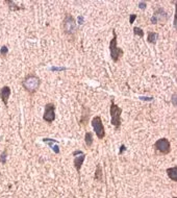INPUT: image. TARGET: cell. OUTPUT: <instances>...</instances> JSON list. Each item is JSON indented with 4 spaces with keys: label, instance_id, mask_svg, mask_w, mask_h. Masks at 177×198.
Here are the masks:
<instances>
[{
    "label": "cell",
    "instance_id": "cell-1",
    "mask_svg": "<svg viewBox=\"0 0 177 198\" xmlns=\"http://www.w3.org/2000/svg\"><path fill=\"white\" fill-rule=\"evenodd\" d=\"M21 85H22V87H23L24 90L27 93H29L30 95H33L40 88L41 78L38 75H35V74L29 73L24 77L23 80L21 81Z\"/></svg>",
    "mask_w": 177,
    "mask_h": 198
},
{
    "label": "cell",
    "instance_id": "cell-2",
    "mask_svg": "<svg viewBox=\"0 0 177 198\" xmlns=\"http://www.w3.org/2000/svg\"><path fill=\"white\" fill-rule=\"evenodd\" d=\"M109 53H110L112 62L115 63H118L119 59H121L124 54L123 49L119 48L117 45V33H116L115 29H112V39L109 42Z\"/></svg>",
    "mask_w": 177,
    "mask_h": 198
},
{
    "label": "cell",
    "instance_id": "cell-3",
    "mask_svg": "<svg viewBox=\"0 0 177 198\" xmlns=\"http://www.w3.org/2000/svg\"><path fill=\"white\" fill-rule=\"evenodd\" d=\"M63 29L66 35L71 37H74L77 33V25L75 22V19L70 14H66L65 19L63 21Z\"/></svg>",
    "mask_w": 177,
    "mask_h": 198
},
{
    "label": "cell",
    "instance_id": "cell-4",
    "mask_svg": "<svg viewBox=\"0 0 177 198\" xmlns=\"http://www.w3.org/2000/svg\"><path fill=\"white\" fill-rule=\"evenodd\" d=\"M109 113H110V123L115 126L116 129H119L121 126V114H122V109L119 107L114 101V98L112 99V103H110V109H109Z\"/></svg>",
    "mask_w": 177,
    "mask_h": 198
},
{
    "label": "cell",
    "instance_id": "cell-5",
    "mask_svg": "<svg viewBox=\"0 0 177 198\" xmlns=\"http://www.w3.org/2000/svg\"><path fill=\"white\" fill-rule=\"evenodd\" d=\"M92 126L94 128V131L98 139H103L105 137V129H104V125L102 123L100 116H95L94 118L92 119Z\"/></svg>",
    "mask_w": 177,
    "mask_h": 198
},
{
    "label": "cell",
    "instance_id": "cell-6",
    "mask_svg": "<svg viewBox=\"0 0 177 198\" xmlns=\"http://www.w3.org/2000/svg\"><path fill=\"white\" fill-rule=\"evenodd\" d=\"M153 147L155 150L160 152L162 154H169L170 151H171V143L168 139L162 138V139H158L156 142L154 143Z\"/></svg>",
    "mask_w": 177,
    "mask_h": 198
},
{
    "label": "cell",
    "instance_id": "cell-7",
    "mask_svg": "<svg viewBox=\"0 0 177 198\" xmlns=\"http://www.w3.org/2000/svg\"><path fill=\"white\" fill-rule=\"evenodd\" d=\"M55 119V104L47 103L45 105V112L43 115V120L47 123H52Z\"/></svg>",
    "mask_w": 177,
    "mask_h": 198
},
{
    "label": "cell",
    "instance_id": "cell-8",
    "mask_svg": "<svg viewBox=\"0 0 177 198\" xmlns=\"http://www.w3.org/2000/svg\"><path fill=\"white\" fill-rule=\"evenodd\" d=\"M167 20H168V14L162 7H157L156 11L154 12V15L150 18V22L152 24H157L158 22H165Z\"/></svg>",
    "mask_w": 177,
    "mask_h": 198
},
{
    "label": "cell",
    "instance_id": "cell-9",
    "mask_svg": "<svg viewBox=\"0 0 177 198\" xmlns=\"http://www.w3.org/2000/svg\"><path fill=\"white\" fill-rule=\"evenodd\" d=\"M11 93H12V90L9 86H4L0 89V98L5 107H7L9 104V98L11 96Z\"/></svg>",
    "mask_w": 177,
    "mask_h": 198
},
{
    "label": "cell",
    "instance_id": "cell-10",
    "mask_svg": "<svg viewBox=\"0 0 177 198\" xmlns=\"http://www.w3.org/2000/svg\"><path fill=\"white\" fill-rule=\"evenodd\" d=\"M90 114H91V111L90 109L83 105V109H81V116H80L79 119V124L83 125V126H86L88 122V118H90Z\"/></svg>",
    "mask_w": 177,
    "mask_h": 198
},
{
    "label": "cell",
    "instance_id": "cell-11",
    "mask_svg": "<svg viewBox=\"0 0 177 198\" xmlns=\"http://www.w3.org/2000/svg\"><path fill=\"white\" fill-rule=\"evenodd\" d=\"M85 160H86V154L85 153L80 154L78 157H75V159H74V162H73L74 167H75V169H76V171L78 173H80V170H81V167H83V164L85 162Z\"/></svg>",
    "mask_w": 177,
    "mask_h": 198
},
{
    "label": "cell",
    "instance_id": "cell-12",
    "mask_svg": "<svg viewBox=\"0 0 177 198\" xmlns=\"http://www.w3.org/2000/svg\"><path fill=\"white\" fill-rule=\"evenodd\" d=\"M167 174H168L169 178H171L173 181L177 183V166L167 169Z\"/></svg>",
    "mask_w": 177,
    "mask_h": 198
},
{
    "label": "cell",
    "instance_id": "cell-13",
    "mask_svg": "<svg viewBox=\"0 0 177 198\" xmlns=\"http://www.w3.org/2000/svg\"><path fill=\"white\" fill-rule=\"evenodd\" d=\"M95 179L97 181H102L103 180V171H102V167L100 164H97L96 166V171H95Z\"/></svg>",
    "mask_w": 177,
    "mask_h": 198
},
{
    "label": "cell",
    "instance_id": "cell-14",
    "mask_svg": "<svg viewBox=\"0 0 177 198\" xmlns=\"http://www.w3.org/2000/svg\"><path fill=\"white\" fill-rule=\"evenodd\" d=\"M157 39H158V33H154V31H148V35H147V42L148 43L155 45L156 44Z\"/></svg>",
    "mask_w": 177,
    "mask_h": 198
},
{
    "label": "cell",
    "instance_id": "cell-15",
    "mask_svg": "<svg viewBox=\"0 0 177 198\" xmlns=\"http://www.w3.org/2000/svg\"><path fill=\"white\" fill-rule=\"evenodd\" d=\"M5 3L9 5V7L12 9V11H20V9H24V6L17 5L15 1H13V0H6Z\"/></svg>",
    "mask_w": 177,
    "mask_h": 198
},
{
    "label": "cell",
    "instance_id": "cell-16",
    "mask_svg": "<svg viewBox=\"0 0 177 198\" xmlns=\"http://www.w3.org/2000/svg\"><path fill=\"white\" fill-rule=\"evenodd\" d=\"M93 133L91 131H87L86 135H85V142H86V145L88 147H91L92 145H93Z\"/></svg>",
    "mask_w": 177,
    "mask_h": 198
},
{
    "label": "cell",
    "instance_id": "cell-17",
    "mask_svg": "<svg viewBox=\"0 0 177 198\" xmlns=\"http://www.w3.org/2000/svg\"><path fill=\"white\" fill-rule=\"evenodd\" d=\"M133 33L136 35V36H139L140 38H143V37L145 36V33H144V30L142 29V28H140V27H133Z\"/></svg>",
    "mask_w": 177,
    "mask_h": 198
},
{
    "label": "cell",
    "instance_id": "cell-18",
    "mask_svg": "<svg viewBox=\"0 0 177 198\" xmlns=\"http://www.w3.org/2000/svg\"><path fill=\"white\" fill-rule=\"evenodd\" d=\"M6 157H7V151H6V149H4V150L2 151L1 155H0V163L3 164V165L6 163Z\"/></svg>",
    "mask_w": 177,
    "mask_h": 198
},
{
    "label": "cell",
    "instance_id": "cell-19",
    "mask_svg": "<svg viewBox=\"0 0 177 198\" xmlns=\"http://www.w3.org/2000/svg\"><path fill=\"white\" fill-rule=\"evenodd\" d=\"M43 142L46 143V144H48L50 147L52 146L53 144H57V141H56V140L49 139V138H44V139H43Z\"/></svg>",
    "mask_w": 177,
    "mask_h": 198
},
{
    "label": "cell",
    "instance_id": "cell-20",
    "mask_svg": "<svg viewBox=\"0 0 177 198\" xmlns=\"http://www.w3.org/2000/svg\"><path fill=\"white\" fill-rule=\"evenodd\" d=\"M7 53H9V48L4 45V46H2V47H1L0 54H1V56H6V55H7Z\"/></svg>",
    "mask_w": 177,
    "mask_h": 198
},
{
    "label": "cell",
    "instance_id": "cell-21",
    "mask_svg": "<svg viewBox=\"0 0 177 198\" xmlns=\"http://www.w3.org/2000/svg\"><path fill=\"white\" fill-rule=\"evenodd\" d=\"M67 68L66 67H51L50 71H55V72H61V71H66Z\"/></svg>",
    "mask_w": 177,
    "mask_h": 198
},
{
    "label": "cell",
    "instance_id": "cell-22",
    "mask_svg": "<svg viewBox=\"0 0 177 198\" xmlns=\"http://www.w3.org/2000/svg\"><path fill=\"white\" fill-rule=\"evenodd\" d=\"M50 148L52 149L53 151H54V152H55L56 154H59V145H57V144H56V145L53 144Z\"/></svg>",
    "mask_w": 177,
    "mask_h": 198
},
{
    "label": "cell",
    "instance_id": "cell-23",
    "mask_svg": "<svg viewBox=\"0 0 177 198\" xmlns=\"http://www.w3.org/2000/svg\"><path fill=\"white\" fill-rule=\"evenodd\" d=\"M136 18H138V16H136V14H131V15H129V24H132Z\"/></svg>",
    "mask_w": 177,
    "mask_h": 198
},
{
    "label": "cell",
    "instance_id": "cell-24",
    "mask_svg": "<svg viewBox=\"0 0 177 198\" xmlns=\"http://www.w3.org/2000/svg\"><path fill=\"white\" fill-rule=\"evenodd\" d=\"M146 6H147V3L146 2H144V1H141V2H139V7L141 9H146Z\"/></svg>",
    "mask_w": 177,
    "mask_h": 198
},
{
    "label": "cell",
    "instance_id": "cell-25",
    "mask_svg": "<svg viewBox=\"0 0 177 198\" xmlns=\"http://www.w3.org/2000/svg\"><path fill=\"white\" fill-rule=\"evenodd\" d=\"M85 23V18H83V16H78V24L79 25H83V24Z\"/></svg>",
    "mask_w": 177,
    "mask_h": 198
},
{
    "label": "cell",
    "instance_id": "cell-26",
    "mask_svg": "<svg viewBox=\"0 0 177 198\" xmlns=\"http://www.w3.org/2000/svg\"><path fill=\"white\" fill-rule=\"evenodd\" d=\"M125 150H126V146H125L124 144H122L121 146H120V150H119V154H122Z\"/></svg>",
    "mask_w": 177,
    "mask_h": 198
},
{
    "label": "cell",
    "instance_id": "cell-27",
    "mask_svg": "<svg viewBox=\"0 0 177 198\" xmlns=\"http://www.w3.org/2000/svg\"><path fill=\"white\" fill-rule=\"evenodd\" d=\"M140 99H141V100H146V101H152L153 100V97H143V96H141Z\"/></svg>",
    "mask_w": 177,
    "mask_h": 198
},
{
    "label": "cell",
    "instance_id": "cell-28",
    "mask_svg": "<svg viewBox=\"0 0 177 198\" xmlns=\"http://www.w3.org/2000/svg\"><path fill=\"white\" fill-rule=\"evenodd\" d=\"M83 152L81 150H75L72 155H73V157H77V155H80V154H83Z\"/></svg>",
    "mask_w": 177,
    "mask_h": 198
},
{
    "label": "cell",
    "instance_id": "cell-29",
    "mask_svg": "<svg viewBox=\"0 0 177 198\" xmlns=\"http://www.w3.org/2000/svg\"><path fill=\"white\" fill-rule=\"evenodd\" d=\"M172 101H173V105H174V107H176V105H177V104H176V93H174V94H173Z\"/></svg>",
    "mask_w": 177,
    "mask_h": 198
},
{
    "label": "cell",
    "instance_id": "cell-30",
    "mask_svg": "<svg viewBox=\"0 0 177 198\" xmlns=\"http://www.w3.org/2000/svg\"><path fill=\"white\" fill-rule=\"evenodd\" d=\"M174 26L176 27V17H174Z\"/></svg>",
    "mask_w": 177,
    "mask_h": 198
},
{
    "label": "cell",
    "instance_id": "cell-31",
    "mask_svg": "<svg viewBox=\"0 0 177 198\" xmlns=\"http://www.w3.org/2000/svg\"><path fill=\"white\" fill-rule=\"evenodd\" d=\"M173 198H177V197H176V196H175V197H173Z\"/></svg>",
    "mask_w": 177,
    "mask_h": 198
}]
</instances>
